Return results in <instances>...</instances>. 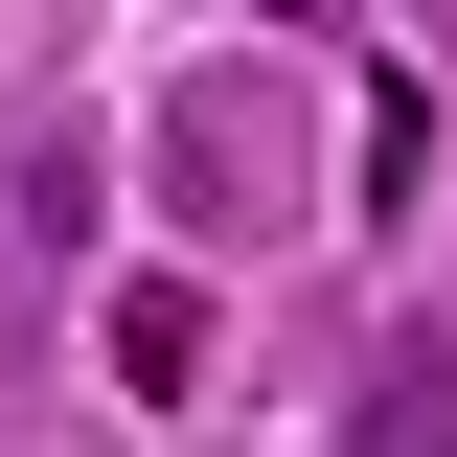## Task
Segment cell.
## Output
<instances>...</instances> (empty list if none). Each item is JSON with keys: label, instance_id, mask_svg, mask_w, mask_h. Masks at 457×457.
<instances>
[{"label": "cell", "instance_id": "1", "mask_svg": "<svg viewBox=\"0 0 457 457\" xmlns=\"http://www.w3.org/2000/svg\"><path fill=\"white\" fill-rule=\"evenodd\" d=\"M366 457H457V343H389L366 366Z\"/></svg>", "mask_w": 457, "mask_h": 457}, {"label": "cell", "instance_id": "2", "mask_svg": "<svg viewBox=\"0 0 457 457\" xmlns=\"http://www.w3.org/2000/svg\"><path fill=\"white\" fill-rule=\"evenodd\" d=\"M252 23H297V0H252Z\"/></svg>", "mask_w": 457, "mask_h": 457}]
</instances>
